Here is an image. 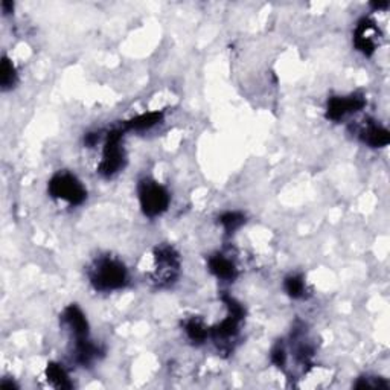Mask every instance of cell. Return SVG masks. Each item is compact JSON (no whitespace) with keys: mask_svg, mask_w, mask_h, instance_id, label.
I'll list each match as a JSON object with an SVG mask.
<instances>
[{"mask_svg":"<svg viewBox=\"0 0 390 390\" xmlns=\"http://www.w3.org/2000/svg\"><path fill=\"white\" fill-rule=\"evenodd\" d=\"M122 137L124 131L121 128H115L107 135L103 150V159H101L98 167V173L105 178L118 174L126 167L127 155L122 146Z\"/></svg>","mask_w":390,"mask_h":390,"instance_id":"3","label":"cell"},{"mask_svg":"<svg viewBox=\"0 0 390 390\" xmlns=\"http://www.w3.org/2000/svg\"><path fill=\"white\" fill-rule=\"evenodd\" d=\"M61 321L69 328L75 337V341L89 339V322L83 311L76 305H69L61 316Z\"/></svg>","mask_w":390,"mask_h":390,"instance_id":"9","label":"cell"},{"mask_svg":"<svg viewBox=\"0 0 390 390\" xmlns=\"http://www.w3.org/2000/svg\"><path fill=\"white\" fill-rule=\"evenodd\" d=\"M46 380L56 389H72L74 384L70 381L66 369L58 363H49L46 368Z\"/></svg>","mask_w":390,"mask_h":390,"instance_id":"13","label":"cell"},{"mask_svg":"<svg viewBox=\"0 0 390 390\" xmlns=\"http://www.w3.org/2000/svg\"><path fill=\"white\" fill-rule=\"evenodd\" d=\"M220 224L228 233H233L238 230L241 226L246 224V215L241 212H224L220 215Z\"/></svg>","mask_w":390,"mask_h":390,"instance_id":"17","label":"cell"},{"mask_svg":"<svg viewBox=\"0 0 390 390\" xmlns=\"http://www.w3.org/2000/svg\"><path fill=\"white\" fill-rule=\"evenodd\" d=\"M15 83H17V70H15L10 58L3 57L2 65H0V85H2V90L12 89Z\"/></svg>","mask_w":390,"mask_h":390,"instance_id":"16","label":"cell"},{"mask_svg":"<svg viewBox=\"0 0 390 390\" xmlns=\"http://www.w3.org/2000/svg\"><path fill=\"white\" fill-rule=\"evenodd\" d=\"M221 300L224 302V305L228 307L229 314L228 317L223 319L220 323L210 328V335H212L217 341H228L230 339H235L237 334L239 332V326L246 317V310L237 299H233L232 296L224 294Z\"/></svg>","mask_w":390,"mask_h":390,"instance_id":"6","label":"cell"},{"mask_svg":"<svg viewBox=\"0 0 390 390\" xmlns=\"http://www.w3.org/2000/svg\"><path fill=\"white\" fill-rule=\"evenodd\" d=\"M389 383L383 378L363 377L355 383V389H387Z\"/></svg>","mask_w":390,"mask_h":390,"instance_id":"18","label":"cell"},{"mask_svg":"<svg viewBox=\"0 0 390 390\" xmlns=\"http://www.w3.org/2000/svg\"><path fill=\"white\" fill-rule=\"evenodd\" d=\"M0 387H2V389H17V386H15L14 383H8L6 380L2 381V384H0Z\"/></svg>","mask_w":390,"mask_h":390,"instance_id":"21","label":"cell"},{"mask_svg":"<svg viewBox=\"0 0 390 390\" xmlns=\"http://www.w3.org/2000/svg\"><path fill=\"white\" fill-rule=\"evenodd\" d=\"M89 279L96 291H116L128 284V271L119 260L103 256L90 265Z\"/></svg>","mask_w":390,"mask_h":390,"instance_id":"1","label":"cell"},{"mask_svg":"<svg viewBox=\"0 0 390 390\" xmlns=\"http://www.w3.org/2000/svg\"><path fill=\"white\" fill-rule=\"evenodd\" d=\"M48 191L51 197L63 200L72 206H80L87 198V191L83 183L70 173H58L53 176L49 180Z\"/></svg>","mask_w":390,"mask_h":390,"instance_id":"4","label":"cell"},{"mask_svg":"<svg viewBox=\"0 0 390 390\" xmlns=\"http://www.w3.org/2000/svg\"><path fill=\"white\" fill-rule=\"evenodd\" d=\"M381 37L377 23L369 17H363L357 23L354 31V44L357 51H360L363 56L371 57L377 51L378 40Z\"/></svg>","mask_w":390,"mask_h":390,"instance_id":"8","label":"cell"},{"mask_svg":"<svg viewBox=\"0 0 390 390\" xmlns=\"http://www.w3.org/2000/svg\"><path fill=\"white\" fill-rule=\"evenodd\" d=\"M358 137L363 144L371 148H383L390 142V135L387 128L378 126L377 122H368L358 131Z\"/></svg>","mask_w":390,"mask_h":390,"instance_id":"11","label":"cell"},{"mask_svg":"<svg viewBox=\"0 0 390 390\" xmlns=\"http://www.w3.org/2000/svg\"><path fill=\"white\" fill-rule=\"evenodd\" d=\"M366 105V98L360 93H353L349 96H332L328 101L326 118L334 122L345 119L348 115L360 112Z\"/></svg>","mask_w":390,"mask_h":390,"instance_id":"7","label":"cell"},{"mask_svg":"<svg viewBox=\"0 0 390 390\" xmlns=\"http://www.w3.org/2000/svg\"><path fill=\"white\" fill-rule=\"evenodd\" d=\"M207 267L217 279L224 280V282H233V280L238 278V269L235 262L228 258L226 255L217 253L210 256L207 260Z\"/></svg>","mask_w":390,"mask_h":390,"instance_id":"10","label":"cell"},{"mask_svg":"<svg viewBox=\"0 0 390 390\" xmlns=\"http://www.w3.org/2000/svg\"><path fill=\"white\" fill-rule=\"evenodd\" d=\"M137 197L139 205L142 212L150 217L155 218L167 212L169 207L171 195L167 191L165 186H162L153 178H142L137 185Z\"/></svg>","mask_w":390,"mask_h":390,"instance_id":"2","label":"cell"},{"mask_svg":"<svg viewBox=\"0 0 390 390\" xmlns=\"http://www.w3.org/2000/svg\"><path fill=\"white\" fill-rule=\"evenodd\" d=\"M163 119V112H150V113H144L139 115L136 118H131L128 121H126L119 127L124 133L127 131H145L150 130L154 126H158Z\"/></svg>","mask_w":390,"mask_h":390,"instance_id":"12","label":"cell"},{"mask_svg":"<svg viewBox=\"0 0 390 390\" xmlns=\"http://www.w3.org/2000/svg\"><path fill=\"white\" fill-rule=\"evenodd\" d=\"M271 362L275 363L278 368H284L287 364V350L282 345H278L271 350Z\"/></svg>","mask_w":390,"mask_h":390,"instance_id":"19","label":"cell"},{"mask_svg":"<svg viewBox=\"0 0 390 390\" xmlns=\"http://www.w3.org/2000/svg\"><path fill=\"white\" fill-rule=\"evenodd\" d=\"M98 140H99L98 133H89V135H85V137H84V144H85V146L92 148L98 144Z\"/></svg>","mask_w":390,"mask_h":390,"instance_id":"20","label":"cell"},{"mask_svg":"<svg viewBox=\"0 0 390 390\" xmlns=\"http://www.w3.org/2000/svg\"><path fill=\"white\" fill-rule=\"evenodd\" d=\"M284 290L291 299H303L307 296L305 279L300 275H290L284 280Z\"/></svg>","mask_w":390,"mask_h":390,"instance_id":"15","label":"cell"},{"mask_svg":"<svg viewBox=\"0 0 390 390\" xmlns=\"http://www.w3.org/2000/svg\"><path fill=\"white\" fill-rule=\"evenodd\" d=\"M372 6L373 8H377V10H383V8H387L389 6V3L387 2H375V3H372Z\"/></svg>","mask_w":390,"mask_h":390,"instance_id":"22","label":"cell"},{"mask_svg":"<svg viewBox=\"0 0 390 390\" xmlns=\"http://www.w3.org/2000/svg\"><path fill=\"white\" fill-rule=\"evenodd\" d=\"M180 270L178 253L169 246H162L154 251L153 280L159 287H169L176 282Z\"/></svg>","mask_w":390,"mask_h":390,"instance_id":"5","label":"cell"},{"mask_svg":"<svg viewBox=\"0 0 390 390\" xmlns=\"http://www.w3.org/2000/svg\"><path fill=\"white\" fill-rule=\"evenodd\" d=\"M183 328H185L186 335H188V339L191 341H194V343H197V345H201V343H205L207 340L209 335H210L209 328L197 317L188 319V321L183 323Z\"/></svg>","mask_w":390,"mask_h":390,"instance_id":"14","label":"cell"}]
</instances>
